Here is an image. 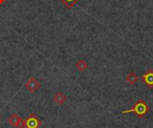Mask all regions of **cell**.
<instances>
[{"label": "cell", "instance_id": "1", "mask_svg": "<svg viewBox=\"0 0 153 128\" xmlns=\"http://www.w3.org/2000/svg\"><path fill=\"white\" fill-rule=\"evenodd\" d=\"M150 111V108L149 106L145 103V101L143 100H139L135 102V104L134 105V107L130 109H126L124 111H122V114H128V113H135L136 116L139 118H144Z\"/></svg>", "mask_w": 153, "mask_h": 128}, {"label": "cell", "instance_id": "2", "mask_svg": "<svg viewBox=\"0 0 153 128\" xmlns=\"http://www.w3.org/2000/svg\"><path fill=\"white\" fill-rule=\"evenodd\" d=\"M7 122L10 126L15 128H25L26 123L23 119H22L17 114H12L8 118Z\"/></svg>", "mask_w": 153, "mask_h": 128}, {"label": "cell", "instance_id": "3", "mask_svg": "<svg viewBox=\"0 0 153 128\" xmlns=\"http://www.w3.org/2000/svg\"><path fill=\"white\" fill-rule=\"evenodd\" d=\"M24 86H25V89H26L29 92L34 93V92H36L40 88L41 83H40V82H39V80H37L35 77H31V78H30V79L26 82V83H25Z\"/></svg>", "mask_w": 153, "mask_h": 128}, {"label": "cell", "instance_id": "4", "mask_svg": "<svg viewBox=\"0 0 153 128\" xmlns=\"http://www.w3.org/2000/svg\"><path fill=\"white\" fill-rule=\"evenodd\" d=\"M25 123H26V127L27 128H39V126L41 125V122L39 121V119L36 116H34L33 114H30L28 117Z\"/></svg>", "mask_w": 153, "mask_h": 128}, {"label": "cell", "instance_id": "5", "mask_svg": "<svg viewBox=\"0 0 153 128\" xmlns=\"http://www.w3.org/2000/svg\"><path fill=\"white\" fill-rule=\"evenodd\" d=\"M143 83H145V85L149 88V89H152L153 88V70L152 69H149L147 70L143 77H142Z\"/></svg>", "mask_w": 153, "mask_h": 128}, {"label": "cell", "instance_id": "6", "mask_svg": "<svg viewBox=\"0 0 153 128\" xmlns=\"http://www.w3.org/2000/svg\"><path fill=\"white\" fill-rule=\"evenodd\" d=\"M66 100H67V97L63 93V92H56L55 95H54V101H55V103L56 104H57V105H63V104H65V102L66 101Z\"/></svg>", "mask_w": 153, "mask_h": 128}, {"label": "cell", "instance_id": "7", "mask_svg": "<svg viewBox=\"0 0 153 128\" xmlns=\"http://www.w3.org/2000/svg\"><path fill=\"white\" fill-rule=\"evenodd\" d=\"M75 67H76V69H77L80 73H83L84 71H86V70L88 69L89 65H88V63H87L85 60L80 59V60H78L77 63L75 64Z\"/></svg>", "mask_w": 153, "mask_h": 128}, {"label": "cell", "instance_id": "8", "mask_svg": "<svg viewBox=\"0 0 153 128\" xmlns=\"http://www.w3.org/2000/svg\"><path fill=\"white\" fill-rule=\"evenodd\" d=\"M138 81H139V77H138V75L136 74V73L134 71H131L128 74V75L126 76V82L128 83H130L131 85L135 84Z\"/></svg>", "mask_w": 153, "mask_h": 128}, {"label": "cell", "instance_id": "9", "mask_svg": "<svg viewBox=\"0 0 153 128\" xmlns=\"http://www.w3.org/2000/svg\"><path fill=\"white\" fill-rule=\"evenodd\" d=\"M68 9H71L73 8L80 0H60Z\"/></svg>", "mask_w": 153, "mask_h": 128}, {"label": "cell", "instance_id": "10", "mask_svg": "<svg viewBox=\"0 0 153 128\" xmlns=\"http://www.w3.org/2000/svg\"><path fill=\"white\" fill-rule=\"evenodd\" d=\"M4 2V0H0V4H2Z\"/></svg>", "mask_w": 153, "mask_h": 128}]
</instances>
